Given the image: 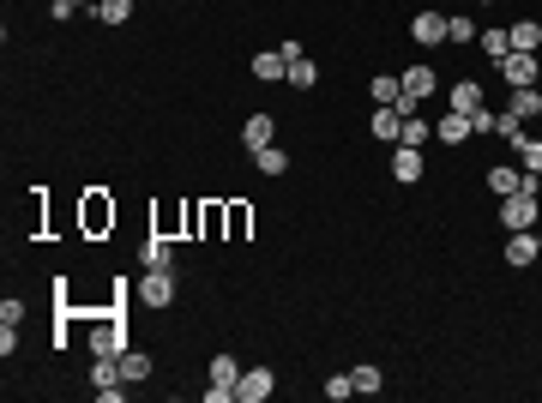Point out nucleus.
Returning a JSON list of instances; mask_svg holds the SVG:
<instances>
[{
  "label": "nucleus",
  "instance_id": "obj_1",
  "mask_svg": "<svg viewBox=\"0 0 542 403\" xmlns=\"http://www.w3.org/2000/svg\"><path fill=\"white\" fill-rule=\"evenodd\" d=\"M91 385H97L102 403H120L127 398V380H120V355H97L91 362Z\"/></svg>",
  "mask_w": 542,
  "mask_h": 403
},
{
  "label": "nucleus",
  "instance_id": "obj_2",
  "mask_svg": "<svg viewBox=\"0 0 542 403\" xmlns=\"http://www.w3.org/2000/svg\"><path fill=\"white\" fill-rule=\"evenodd\" d=\"M278 391V373L271 367H241V380H235V403H265Z\"/></svg>",
  "mask_w": 542,
  "mask_h": 403
},
{
  "label": "nucleus",
  "instance_id": "obj_3",
  "mask_svg": "<svg viewBox=\"0 0 542 403\" xmlns=\"http://www.w3.org/2000/svg\"><path fill=\"white\" fill-rule=\"evenodd\" d=\"M537 193H524V187H519V193H506V199H501V223H506V235H512V229H530V223H537Z\"/></svg>",
  "mask_w": 542,
  "mask_h": 403
},
{
  "label": "nucleus",
  "instance_id": "obj_4",
  "mask_svg": "<svg viewBox=\"0 0 542 403\" xmlns=\"http://www.w3.org/2000/svg\"><path fill=\"white\" fill-rule=\"evenodd\" d=\"M139 302L163 313V307L175 302V271H145V277H139Z\"/></svg>",
  "mask_w": 542,
  "mask_h": 403
},
{
  "label": "nucleus",
  "instance_id": "obj_5",
  "mask_svg": "<svg viewBox=\"0 0 542 403\" xmlns=\"http://www.w3.org/2000/svg\"><path fill=\"white\" fill-rule=\"evenodd\" d=\"M537 253H542V235H537V229H512V235H506V265H512V271L537 265Z\"/></svg>",
  "mask_w": 542,
  "mask_h": 403
},
{
  "label": "nucleus",
  "instance_id": "obj_6",
  "mask_svg": "<svg viewBox=\"0 0 542 403\" xmlns=\"http://www.w3.org/2000/svg\"><path fill=\"white\" fill-rule=\"evenodd\" d=\"M537 73H542V61H537V55H519V48H512V55L501 61V79L512 84V91H524V84H537Z\"/></svg>",
  "mask_w": 542,
  "mask_h": 403
},
{
  "label": "nucleus",
  "instance_id": "obj_7",
  "mask_svg": "<svg viewBox=\"0 0 542 403\" xmlns=\"http://www.w3.org/2000/svg\"><path fill=\"white\" fill-rule=\"evenodd\" d=\"M446 109H458V115H476V109H488V91H482L476 79H458L452 91H446Z\"/></svg>",
  "mask_w": 542,
  "mask_h": 403
},
{
  "label": "nucleus",
  "instance_id": "obj_8",
  "mask_svg": "<svg viewBox=\"0 0 542 403\" xmlns=\"http://www.w3.org/2000/svg\"><path fill=\"white\" fill-rule=\"evenodd\" d=\"M422 169H428V162H422V145H398V151H392V181H422Z\"/></svg>",
  "mask_w": 542,
  "mask_h": 403
},
{
  "label": "nucleus",
  "instance_id": "obj_9",
  "mask_svg": "<svg viewBox=\"0 0 542 403\" xmlns=\"http://www.w3.org/2000/svg\"><path fill=\"white\" fill-rule=\"evenodd\" d=\"M410 37H416L422 48H440L446 42V13H416V19H410Z\"/></svg>",
  "mask_w": 542,
  "mask_h": 403
},
{
  "label": "nucleus",
  "instance_id": "obj_10",
  "mask_svg": "<svg viewBox=\"0 0 542 403\" xmlns=\"http://www.w3.org/2000/svg\"><path fill=\"white\" fill-rule=\"evenodd\" d=\"M253 79H265V84L289 79V55H283V48H260V55H253Z\"/></svg>",
  "mask_w": 542,
  "mask_h": 403
},
{
  "label": "nucleus",
  "instance_id": "obj_11",
  "mask_svg": "<svg viewBox=\"0 0 542 403\" xmlns=\"http://www.w3.org/2000/svg\"><path fill=\"white\" fill-rule=\"evenodd\" d=\"M434 139H440V145H464V139H476V133H470V115L446 109L440 121H434Z\"/></svg>",
  "mask_w": 542,
  "mask_h": 403
},
{
  "label": "nucleus",
  "instance_id": "obj_12",
  "mask_svg": "<svg viewBox=\"0 0 542 403\" xmlns=\"http://www.w3.org/2000/svg\"><path fill=\"white\" fill-rule=\"evenodd\" d=\"M434 91H440V79H434V66H410V73H404V97H410V102L434 97Z\"/></svg>",
  "mask_w": 542,
  "mask_h": 403
},
{
  "label": "nucleus",
  "instance_id": "obj_13",
  "mask_svg": "<svg viewBox=\"0 0 542 403\" xmlns=\"http://www.w3.org/2000/svg\"><path fill=\"white\" fill-rule=\"evenodd\" d=\"M476 48L488 55V61H506V55H512V37H506V24H488V31H476Z\"/></svg>",
  "mask_w": 542,
  "mask_h": 403
},
{
  "label": "nucleus",
  "instance_id": "obj_14",
  "mask_svg": "<svg viewBox=\"0 0 542 403\" xmlns=\"http://www.w3.org/2000/svg\"><path fill=\"white\" fill-rule=\"evenodd\" d=\"M271 139H278V121H271V115H247L241 145H247V151H260V145H271Z\"/></svg>",
  "mask_w": 542,
  "mask_h": 403
},
{
  "label": "nucleus",
  "instance_id": "obj_15",
  "mask_svg": "<svg viewBox=\"0 0 542 403\" xmlns=\"http://www.w3.org/2000/svg\"><path fill=\"white\" fill-rule=\"evenodd\" d=\"M368 133L392 145V139L404 133V115H398V109H386V102H374V121H368Z\"/></svg>",
  "mask_w": 542,
  "mask_h": 403
},
{
  "label": "nucleus",
  "instance_id": "obj_16",
  "mask_svg": "<svg viewBox=\"0 0 542 403\" xmlns=\"http://www.w3.org/2000/svg\"><path fill=\"white\" fill-rule=\"evenodd\" d=\"M506 37H512L519 55H537V48H542V24L537 19H519V24H506Z\"/></svg>",
  "mask_w": 542,
  "mask_h": 403
},
{
  "label": "nucleus",
  "instance_id": "obj_17",
  "mask_svg": "<svg viewBox=\"0 0 542 403\" xmlns=\"http://www.w3.org/2000/svg\"><path fill=\"white\" fill-rule=\"evenodd\" d=\"M91 343H97V355H127V349H133V343H127V331H120L115 320H102Z\"/></svg>",
  "mask_w": 542,
  "mask_h": 403
},
{
  "label": "nucleus",
  "instance_id": "obj_18",
  "mask_svg": "<svg viewBox=\"0 0 542 403\" xmlns=\"http://www.w3.org/2000/svg\"><path fill=\"white\" fill-rule=\"evenodd\" d=\"M139 259H145V271H169V265H175V247L163 241V235H151V241L139 247Z\"/></svg>",
  "mask_w": 542,
  "mask_h": 403
},
{
  "label": "nucleus",
  "instance_id": "obj_19",
  "mask_svg": "<svg viewBox=\"0 0 542 403\" xmlns=\"http://www.w3.org/2000/svg\"><path fill=\"white\" fill-rule=\"evenodd\" d=\"M120 380L145 385V380H151V355H145V349H127V355H120Z\"/></svg>",
  "mask_w": 542,
  "mask_h": 403
},
{
  "label": "nucleus",
  "instance_id": "obj_20",
  "mask_svg": "<svg viewBox=\"0 0 542 403\" xmlns=\"http://www.w3.org/2000/svg\"><path fill=\"white\" fill-rule=\"evenodd\" d=\"M506 109H512L519 121H530V115H542V91H537V84H524V91H512V97H506Z\"/></svg>",
  "mask_w": 542,
  "mask_h": 403
},
{
  "label": "nucleus",
  "instance_id": "obj_21",
  "mask_svg": "<svg viewBox=\"0 0 542 403\" xmlns=\"http://www.w3.org/2000/svg\"><path fill=\"white\" fill-rule=\"evenodd\" d=\"M519 181H524V169H506V162H494V169H488V193H519Z\"/></svg>",
  "mask_w": 542,
  "mask_h": 403
},
{
  "label": "nucleus",
  "instance_id": "obj_22",
  "mask_svg": "<svg viewBox=\"0 0 542 403\" xmlns=\"http://www.w3.org/2000/svg\"><path fill=\"white\" fill-rule=\"evenodd\" d=\"M253 169H260V175H271V181H278L283 169H289V157H283L278 145H260V151H253Z\"/></svg>",
  "mask_w": 542,
  "mask_h": 403
},
{
  "label": "nucleus",
  "instance_id": "obj_23",
  "mask_svg": "<svg viewBox=\"0 0 542 403\" xmlns=\"http://www.w3.org/2000/svg\"><path fill=\"white\" fill-rule=\"evenodd\" d=\"M350 385H356V398H374V391H380V367H368V362H361V367H350Z\"/></svg>",
  "mask_w": 542,
  "mask_h": 403
},
{
  "label": "nucleus",
  "instance_id": "obj_24",
  "mask_svg": "<svg viewBox=\"0 0 542 403\" xmlns=\"http://www.w3.org/2000/svg\"><path fill=\"white\" fill-rule=\"evenodd\" d=\"M289 84H296V91H314V84H320V66L307 61V55H296V61H289Z\"/></svg>",
  "mask_w": 542,
  "mask_h": 403
},
{
  "label": "nucleus",
  "instance_id": "obj_25",
  "mask_svg": "<svg viewBox=\"0 0 542 403\" xmlns=\"http://www.w3.org/2000/svg\"><path fill=\"white\" fill-rule=\"evenodd\" d=\"M102 223H115V205L102 199V193H91L84 199V229H102Z\"/></svg>",
  "mask_w": 542,
  "mask_h": 403
},
{
  "label": "nucleus",
  "instance_id": "obj_26",
  "mask_svg": "<svg viewBox=\"0 0 542 403\" xmlns=\"http://www.w3.org/2000/svg\"><path fill=\"white\" fill-rule=\"evenodd\" d=\"M368 97H374V102H386V109H398V97H404V79H386V73H380V79L368 84Z\"/></svg>",
  "mask_w": 542,
  "mask_h": 403
},
{
  "label": "nucleus",
  "instance_id": "obj_27",
  "mask_svg": "<svg viewBox=\"0 0 542 403\" xmlns=\"http://www.w3.org/2000/svg\"><path fill=\"white\" fill-rule=\"evenodd\" d=\"M91 13H97L102 24H127V19H133V0H97Z\"/></svg>",
  "mask_w": 542,
  "mask_h": 403
},
{
  "label": "nucleus",
  "instance_id": "obj_28",
  "mask_svg": "<svg viewBox=\"0 0 542 403\" xmlns=\"http://www.w3.org/2000/svg\"><path fill=\"white\" fill-rule=\"evenodd\" d=\"M512 145H519V169H530V175H542V139H524V133H519V139H512Z\"/></svg>",
  "mask_w": 542,
  "mask_h": 403
},
{
  "label": "nucleus",
  "instance_id": "obj_29",
  "mask_svg": "<svg viewBox=\"0 0 542 403\" xmlns=\"http://www.w3.org/2000/svg\"><path fill=\"white\" fill-rule=\"evenodd\" d=\"M434 139V127L422 121V115H404V133H398V145H428Z\"/></svg>",
  "mask_w": 542,
  "mask_h": 403
},
{
  "label": "nucleus",
  "instance_id": "obj_30",
  "mask_svg": "<svg viewBox=\"0 0 542 403\" xmlns=\"http://www.w3.org/2000/svg\"><path fill=\"white\" fill-rule=\"evenodd\" d=\"M519 133H524L519 115H512V109H494V133H488V139H519Z\"/></svg>",
  "mask_w": 542,
  "mask_h": 403
},
{
  "label": "nucleus",
  "instance_id": "obj_31",
  "mask_svg": "<svg viewBox=\"0 0 542 403\" xmlns=\"http://www.w3.org/2000/svg\"><path fill=\"white\" fill-rule=\"evenodd\" d=\"M241 380V362L235 355H218V362H211V385H235Z\"/></svg>",
  "mask_w": 542,
  "mask_h": 403
},
{
  "label": "nucleus",
  "instance_id": "obj_32",
  "mask_svg": "<svg viewBox=\"0 0 542 403\" xmlns=\"http://www.w3.org/2000/svg\"><path fill=\"white\" fill-rule=\"evenodd\" d=\"M0 325H6V331H19V325H24V302H19V295H6V302H0Z\"/></svg>",
  "mask_w": 542,
  "mask_h": 403
},
{
  "label": "nucleus",
  "instance_id": "obj_33",
  "mask_svg": "<svg viewBox=\"0 0 542 403\" xmlns=\"http://www.w3.org/2000/svg\"><path fill=\"white\" fill-rule=\"evenodd\" d=\"M446 42H476V24L464 19V13L458 19H446Z\"/></svg>",
  "mask_w": 542,
  "mask_h": 403
},
{
  "label": "nucleus",
  "instance_id": "obj_34",
  "mask_svg": "<svg viewBox=\"0 0 542 403\" xmlns=\"http://www.w3.org/2000/svg\"><path fill=\"white\" fill-rule=\"evenodd\" d=\"M350 391H356V385H350V373H332V380H325V398H332V403H343Z\"/></svg>",
  "mask_w": 542,
  "mask_h": 403
},
{
  "label": "nucleus",
  "instance_id": "obj_35",
  "mask_svg": "<svg viewBox=\"0 0 542 403\" xmlns=\"http://www.w3.org/2000/svg\"><path fill=\"white\" fill-rule=\"evenodd\" d=\"M476 6H501V0H476Z\"/></svg>",
  "mask_w": 542,
  "mask_h": 403
},
{
  "label": "nucleus",
  "instance_id": "obj_36",
  "mask_svg": "<svg viewBox=\"0 0 542 403\" xmlns=\"http://www.w3.org/2000/svg\"><path fill=\"white\" fill-rule=\"evenodd\" d=\"M537 61H542V48H537Z\"/></svg>",
  "mask_w": 542,
  "mask_h": 403
},
{
  "label": "nucleus",
  "instance_id": "obj_37",
  "mask_svg": "<svg viewBox=\"0 0 542 403\" xmlns=\"http://www.w3.org/2000/svg\"><path fill=\"white\" fill-rule=\"evenodd\" d=\"M91 6H97V0H91Z\"/></svg>",
  "mask_w": 542,
  "mask_h": 403
}]
</instances>
